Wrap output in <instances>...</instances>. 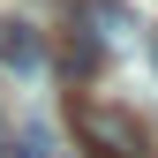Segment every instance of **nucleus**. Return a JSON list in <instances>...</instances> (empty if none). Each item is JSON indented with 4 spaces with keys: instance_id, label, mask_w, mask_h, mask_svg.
<instances>
[{
    "instance_id": "nucleus-4",
    "label": "nucleus",
    "mask_w": 158,
    "mask_h": 158,
    "mask_svg": "<svg viewBox=\"0 0 158 158\" xmlns=\"http://www.w3.org/2000/svg\"><path fill=\"white\" fill-rule=\"evenodd\" d=\"M151 53H158V45H151Z\"/></svg>"
},
{
    "instance_id": "nucleus-1",
    "label": "nucleus",
    "mask_w": 158,
    "mask_h": 158,
    "mask_svg": "<svg viewBox=\"0 0 158 158\" xmlns=\"http://www.w3.org/2000/svg\"><path fill=\"white\" fill-rule=\"evenodd\" d=\"M75 135H83L90 158H158L151 128L135 121L128 106H106V98H83V106H75Z\"/></svg>"
},
{
    "instance_id": "nucleus-2",
    "label": "nucleus",
    "mask_w": 158,
    "mask_h": 158,
    "mask_svg": "<svg viewBox=\"0 0 158 158\" xmlns=\"http://www.w3.org/2000/svg\"><path fill=\"white\" fill-rule=\"evenodd\" d=\"M38 60H45V45H38V30H30V23H0V68L30 75Z\"/></svg>"
},
{
    "instance_id": "nucleus-3",
    "label": "nucleus",
    "mask_w": 158,
    "mask_h": 158,
    "mask_svg": "<svg viewBox=\"0 0 158 158\" xmlns=\"http://www.w3.org/2000/svg\"><path fill=\"white\" fill-rule=\"evenodd\" d=\"M0 158H8V128H0Z\"/></svg>"
}]
</instances>
